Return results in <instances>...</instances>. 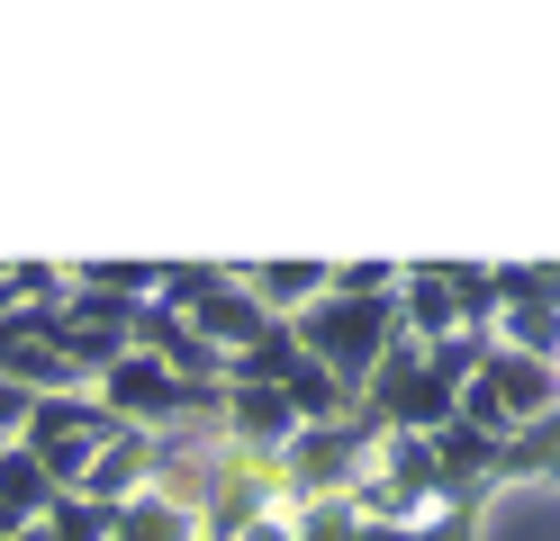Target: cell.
<instances>
[{
	"mask_svg": "<svg viewBox=\"0 0 560 541\" xmlns=\"http://www.w3.org/2000/svg\"><path fill=\"white\" fill-rule=\"evenodd\" d=\"M434 460H443V487L452 496H488V487H498V433H479L462 415L434 433Z\"/></svg>",
	"mask_w": 560,
	"mask_h": 541,
	"instance_id": "cell-8",
	"label": "cell"
},
{
	"mask_svg": "<svg viewBox=\"0 0 560 541\" xmlns=\"http://www.w3.org/2000/svg\"><path fill=\"white\" fill-rule=\"evenodd\" d=\"M290 334H299V352L317 361V371H335L343 388L362 397V388H371V371L389 361V343L407 334V325H398V298H335V289H326V298L307 307Z\"/></svg>",
	"mask_w": 560,
	"mask_h": 541,
	"instance_id": "cell-1",
	"label": "cell"
},
{
	"mask_svg": "<svg viewBox=\"0 0 560 541\" xmlns=\"http://www.w3.org/2000/svg\"><path fill=\"white\" fill-rule=\"evenodd\" d=\"M190 325H199V343H218V352L235 361L244 343H262V334H271V325H280V316H271V307L254 298V289H244V280H235V262H226V280H218V289H208V298L190 307Z\"/></svg>",
	"mask_w": 560,
	"mask_h": 541,
	"instance_id": "cell-5",
	"label": "cell"
},
{
	"mask_svg": "<svg viewBox=\"0 0 560 541\" xmlns=\"http://www.w3.org/2000/svg\"><path fill=\"white\" fill-rule=\"evenodd\" d=\"M55 496H63V487L46 479V460L27 451V443H10V451H0V505H10L19 524H46V515H55Z\"/></svg>",
	"mask_w": 560,
	"mask_h": 541,
	"instance_id": "cell-10",
	"label": "cell"
},
{
	"mask_svg": "<svg viewBox=\"0 0 560 541\" xmlns=\"http://www.w3.org/2000/svg\"><path fill=\"white\" fill-rule=\"evenodd\" d=\"M407 262H335V298H398Z\"/></svg>",
	"mask_w": 560,
	"mask_h": 541,
	"instance_id": "cell-16",
	"label": "cell"
},
{
	"mask_svg": "<svg viewBox=\"0 0 560 541\" xmlns=\"http://www.w3.org/2000/svg\"><path fill=\"white\" fill-rule=\"evenodd\" d=\"M488 280H498V307H560V262H506Z\"/></svg>",
	"mask_w": 560,
	"mask_h": 541,
	"instance_id": "cell-14",
	"label": "cell"
},
{
	"mask_svg": "<svg viewBox=\"0 0 560 541\" xmlns=\"http://www.w3.org/2000/svg\"><path fill=\"white\" fill-rule=\"evenodd\" d=\"M109 541H199V515H182V505H163V496H136V505H118Z\"/></svg>",
	"mask_w": 560,
	"mask_h": 541,
	"instance_id": "cell-13",
	"label": "cell"
},
{
	"mask_svg": "<svg viewBox=\"0 0 560 541\" xmlns=\"http://www.w3.org/2000/svg\"><path fill=\"white\" fill-rule=\"evenodd\" d=\"M19 307H27V289H19V262H10V271H0V325H10Z\"/></svg>",
	"mask_w": 560,
	"mask_h": 541,
	"instance_id": "cell-18",
	"label": "cell"
},
{
	"mask_svg": "<svg viewBox=\"0 0 560 541\" xmlns=\"http://www.w3.org/2000/svg\"><path fill=\"white\" fill-rule=\"evenodd\" d=\"M515 479H560V407L498 443V487H515Z\"/></svg>",
	"mask_w": 560,
	"mask_h": 541,
	"instance_id": "cell-11",
	"label": "cell"
},
{
	"mask_svg": "<svg viewBox=\"0 0 560 541\" xmlns=\"http://www.w3.org/2000/svg\"><path fill=\"white\" fill-rule=\"evenodd\" d=\"M0 451H10V433H0Z\"/></svg>",
	"mask_w": 560,
	"mask_h": 541,
	"instance_id": "cell-19",
	"label": "cell"
},
{
	"mask_svg": "<svg viewBox=\"0 0 560 541\" xmlns=\"http://www.w3.org/2000/svg\"><path fill=\"white\" fill-rule=\"evenodd\" d=\"M380 469H389L398 487H416L425 505H452V487H443V460H434V433H380V451H371Z\"/></svg>",
	"mask_w": 560,
	"mask_h": 541,
	"instance_id": "cell-9",
	"label": "cell"
},
{
	"mask_svg": "<svg viewBox=\"0 0 560 541\" xmlns=\"http://www.w3.org/2000/svg\"><path fill=\"white\" fill-rule=\"evenodd\" d=\"M109 433H118V415L100 407L91 388H55V397H37V407H27V433H19V443L46 460V479H55L63 496H73V487L91 479V460H100V443H109Z\"/></svg>",
	"mask_w": 560,
	"mask_h": 541,
	"instance_id": "cell-2",
	"label": "cell"
},
{
	"mask_svg": "<svg viewBox=\"0 0 560 541\" xmlns=\"http://www.w3.org/2000/svg\"><path fill=\"white\" fill-rule=\"evenodd\" d=\"M290 407H299V424H343V415H362V397L343 388L335 371H317V361H299V379H290Z\"/></svg>",
	"mask_w": 560,
	"mask_h": 541,
	"instance_id": "cell-12",
	"label": "cell"
},
{
	"mask_svg": "<svg viewBox=\"0 0 560 541\" xmlns=\"http://www.w3.org/2000/svg\"><path fill=\"white\" fill-rule=\"evenodd\" d=\"M380 433H389V424H371V415L299 424V443L280 451V479H290V496H299V505H317V496H353V479H362L371 451H380Z\"/></svg>",
	"mask_w": 560,
	"mask_h": 541,
	"instance_id": "cell-3",
	"label": "cell"
},
{
	"mask_svg": "<svg viewBox=\"0 0 560 541\" xmlns=\"http://www.w3.org/2000/svg\"><path fill=\"white\" fill-rule=\"evenodd\" d=\"M235 280L254 289V298H262L280 325H299V316L335 289V262H235Z\"/></svg>",
	"mask_w": 560,
	"mask_h": 541,
	"instance_id": "cell-7",
	"label": "cell"
},
{
	"mask_svg": "<svg viewBox=\"0 0 560 541\" xmlns=\"http://www.w3.org/2000/svg\"><path fill=\"white\" fill-rule=\"evenodd\" d=\"M398 325H407V343H452V334H470L462 307H452V262H416L398 280Z\"/></svg>",
	"mask_w": 560,
	"mask_h": 541,
	"instance_id": "cell-6",
	"label": "cell"
},
{
	"mask_svg": "<svg viewBox=\"0 0 560 541\" xmlns=\"http://www.w3.org/2000/svg\"><path fill=\"white\" fill-rule=\"evenodd\" d=\"M118 532V505H91V496H55L46 541H109Z\"/></svg>",
	"mask_w": 560,
	"mask_h": 541,
	"instance_id": "cell-15",
	"label": "cell"
},
{
	"mask_svg": "<svg viewBox=\"0 0 560 541\" xmlns=\"http://www.w3.org/2000/svg\"><path fill=\"white\" fill-rule=\"evenodd\" d=\"M145 487H154V433H145V424H118L73 496H91V505H136Z\"/></svg>",
	"mask_w": 560,
	"mask_h": 541,
	"instance_id": "cell-4",
	"label": "cell"
},
{
	"mask_svg": "<svg viewBox=\"0 0 560 541\" xmlns=\"http://www.w3.org/2000/svg\"><path fill=\"white\" fill-rule=\"evenodd\" d=\"M479 505H488V496H452V505H434L407 541H479Z\"/></svg>",
	"mask_w": 560,
	"mask_h": 541,
	"instance_id": "cell-17",
	"label": "cell"
}]
</instances>
